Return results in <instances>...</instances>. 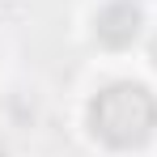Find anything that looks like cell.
Segmentation results:
<instances>
[{
  "label": "cell",
  "mask_w": 157,
  "mask_h": 157,
  "mask_svg": "<svg viewBox=\"0 0 157 157\" xmlns=\"http://www.w3.org/2000/svg\"><path fill=\"white\" fill-rule=\"evenodd\" d=\"M157 128V98L140 81H115L89 102V132L110 149H136Z\"/></svg>",
  "instance_id": "1"
},
{
  "label": "cell",
  "mask_w": 157,
  "mask_h": 157,
  "mask_svg": "<svg viewBox=\"0 0 157 157\" xmlns=\"http://www.w3.org/2000/svg\"><path fill=\"white\" fill-rule=\"evenodd\" d=\"M140 26H144V13H140V4H132V0H110L102 13L94 17V34H98V43L110 47V51L132 47V43L140 38Z\"/></svg>",
  "instance_id": "2"
},
{
  "label": "cell",
  "mask_w": 157,
  "mask_h": 157,
  "mask_svg": "<svg viewBox=\"0 0 157 157\" xmlns=\"http://www.w3.org/2000/svg\"><path fill=\"white\" fill-rule=\"evenodd\" d=\"M149 59L157 64V34H153V43H149Z\"/></svg>",
  "instance_id": "3"
},
{
  "label": "cell",
  "mask_w": 157,
  "mask_h": 157,
  "mask_svg": "<svg viewBox=\"0 0 157 157\" xmlns=\"http://www.w3.org/2000/svg\"><path fill=\"white\" fill-rule=\"evenodd\" d=\"M0 157H9V153H4V144H0Z\"/></svg>",
  "instance_id": "4"
}]
</instances>
